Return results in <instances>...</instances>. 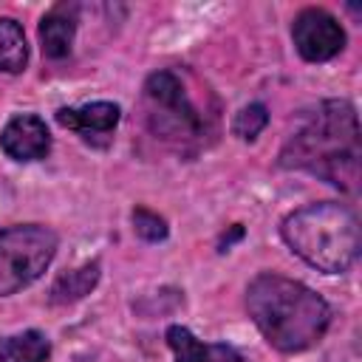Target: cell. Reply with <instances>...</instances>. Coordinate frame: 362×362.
<instances>
[{"label": "cell", "instance_id": "30bf717a", "mask_svg": "<svg viewBox=\"0 0 362 362\" xmlns=\"http://www.w3.org/2000/svg\"><path fill=\"white\" fill-rule=\"evenodd\" d=\"M48 356H51V342L37 328L0 337V362H48Z\"/></svg>", "mask_w": 362, "mask_h": 362}, {"label": "cell", "instance_id": "5bb4252c", "mask_svg": "<svg viewBox=\"0 0 362 362\" xmlns=\"http://www.w3.org/2000/svg\"><path fill=\"white\" fill-rule=\"evenodd\" d=\"M266 124H269L266 105L252 102V105H246V107H240L235 113V119H232V136L240 139V141H255L266 130Z\"/></svg>", "mask_w": 362, "mask_h": 362}, {"label": "cell", "instance_id": "ba28073f", "mask_svg": "<svg viewBox=\"0 0 362 362\" xmlns=\"http://www.w3.org/2000/svg\"><path fill=\"white\" fill-rule=\"evenodd\" d=\"M79 25V6L76 3H59L40 20V45L48 59H65L74 48Z\"/></svg>", "mask_w": 362, "mask_h": 362}, {"label": "cell", "instance_id": "2e32d148", "mask_svg": "<svg viewBox=\"0 0 362 362\" xmlns=\"http://www.w3.org/2000/svg\"><path fill=\"white\" fill-rule=\"evenodd\" d=\"M206 362H249L235 345H226V342H209V356Z\"/></svg>", "mask_w": 362, "mask_h": 362}, {"label": "cell", "instance_id": "9a60e30c", "mask_svg": "<svg viewBox=\"0 0 362 362\" xmlns=\"http://www.w3.org/2000/svg\"><path fill=\"white\" fill-rule=\"evenodd\" d=\"M133 229L141 240L147 243H158V240H167L170 229H167V221L161 215H156L153 209L147 206H136L133 209Z\"/></svg>", "mask_w": 362, "mask_h": 362}, {"label": "cell", "instance_id": "5b68a950", "mask_svg": "<svg viewBox=\"0 0 362 362\" xmlns=\"http://www.w3.org/2000/svg\"><path fill=\"white\" fill-rule=\"evenodd\" d=\"M57 232L42 223H14L0 232V297L28 288L57 255Z\"/></svg>", "mask_w": 362, "mask_h": 362}, {"label": "cell", "instance_id": "8fae6325", "mask_svg": "<svg viewBox=\"0 0 362 362\" xmlns=\"http://www.w3.org/2000/svg\"><path fill=\"white\" fill-rule=\"evenodd\" d=\"M28 62L25 31L14 17H0V74H20Z\"/></svg>", "mask_w": 362, "mask_h": 362}, {"label": "cell", "instance_id": "7a4b0ae2", "mask_svg": "<svg viewBox=\"0 0 362 362\" xmlns=\"http://www.w3.org/2000/svg\"><path fill=\"white\" fill-rule=\"evenodd\" d=\"M246 311L263 339L280 354L314 348L331 325V305L325 297L277 272H260L246 286Z\"/></svg>", "mask_w": 362, "mask_h": 362}, {"label": "cell", "instance_id": "3957f363", "mask_svg": "<svg viewBox=\"0 0 362 362\" xmlns=\"http://www.w3.org/2000/svg\"><path fill=\"white\" fill-rule=\"evenodd\" d=\"M280 238L300 260L322 274L348 272L362 246L359 218L339 201L305 204L288 212L280 223Z\"/></svg>", "mask_w": 362, "mask_h": 362}, {"label": "cell", "instance_id": "7c38bea8", "mask_svg": "<svg viewBox=\"0 0 362 362\" xmlns=\"http://www.w3.org/2000/svg\"><path fill=\"white\" fill-rule=\"evenodd\" d=\"M99 283V263H85L62 277H57V283L51 286V303L54 305H62V303H74V300H82L85 294L93 291V286Z\"/></svg>", "mask_w": 362, "mask_h": 362}, {"label": "cell", "instance_id": "4fadbf2b", "mask_svg": "<svg viewBox=\"0 0 362 362\" xmlns=\"http://www.w3.org/2000/svg\"><path fill=\"white\" fill-rule=\"evenodd\" d=\"M164 337H167V345H170L175 362H206L209 342H201L187 325H170Z\"/></svg>", "mask_w": 362, "mask_h": 362}, {"label": "cell", "instance_id": "52a82bcc", "mask_svg": "<svg viewBox=\"0 0 362 362\" xmlns=\"http://www.w3.org/2000/svg\"><path fill=\"white\" fill-rule=\"evenodd\" d=\"M0 147L11 161H40L51 150V133L37 113H17L0 130Z\"/></svg>", "mask_w": 362, "mask_h": 362}, {"label": "cell", "instance_id": "6da1fadb", "mask_svg": "<svg viewBox=\"0 0 362 362\" xmlns=\"http://www.w3.org/2000/svg\"><path fill=\"white\" fill-rule=\"evenodd\" d=\"M362 136L356 107L348 99H325L311 107L300 127L288 136L277 164L283 170H305L342 192L359 189Z\"/></svg>", "mask_w": 362, "mask_h": 362}, {"label": "cell", "instance_id": "8992f818", "mask_svg": "<svg viewBox=\"0 0 362 362\" xmlns=\"http://www.w3.org/2000/svg\"><path fill=\"white\" fill-rule=\"evenodd\" d=\"M291 40L305 62H328L345 48V28L331 11L308 6L294 17Z\"/></svg>", "mask_w": 362, "mask_h": 362}, {"label": "cell", "instance_id": "277c9868", "mask_svg": "<svg viewBox=\"0 0 362 362\" xmlns=\"http://www.w3.org/2000/svg\"><path fill=\"white\" fill-rule=\"evenodd\" d=\"M144 122L156 139L175 150H198L206 136V119L189 99L184 82L173 71H153L141 88Z\"/></svg>", "mask_w": 362, "mask_h": 362}, {"label": "cell", "instance_id": "9c48e42d", "mask_svg": "<svg viewBox=\"0 0 362 362\" xmlns=\"http://www.w3.org/2000/svg\"><path fill=\"white\" fill-rule=\"evenodd\" d=\"M122 119V107L116 102H88L79 107H59L57 122L68 130H76L79 136H107L116 130Z\"/></svg>", "mask_w": 362, "mask_h": 362}]
</instances>
